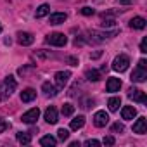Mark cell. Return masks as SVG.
Segmentation results:
<instances>
[{
    "label": "cell",
    "mask_w": 147,
    "mask_h": 147,
    "mask_svg": "<svg viewBox=\"0 0 147 147\" xmlns=\"http://www.w3.org/2000/svg\"><path fill=\"white\" fill-rule=\"evenodd\" d=\"M47 43H50L54 47H64L67 43V38L64 33H50L47 36Z\"/></svg>",
    "instance_id": "3957f363"
},
{
    "label": "cell",
    "mask_w": 147,
    "mask_h": 147,
    "mask_svg": "<svg viewBox=\"0 0 147 147\" xmlns=\"http://www.w3.org/2000/svg\"><path fill=\"white\" fill-rule=\"evenodd\" d=\"M85 145H87V147H99L100 142L95 140V138H88V140H85Z\"/></svg>",
    "instance_id": "484cf974"
},
{
    "label": "cell",
    "mask_w": 147,
    "mask_h": 147,
    "mask_svg": "<svg viewBox=\"0 0 147 147\" xmlns=\"http://www.w3.org/2000/svg\"><path fill=\"white\" fill-rule=\"evenodd\" d=\"M69 78H71L69 71H57L55 73V85H57V88H64L66 83L69 82Z\"/></svg>",
    "instance_id": "8992f818"
},
{
    "label": "cell",
    "mask_w": 147,
    "mask_h": 147,
    "mask_svg": "<svg viewBox=\"0 0 147 147\" xmlns=\"http://www.w3.org/2000/svg\"><path fill=\"white\" fill-rule=\"evenodd\" d=\"M43 119H45L47 123H50V125H55V123H57V119H59V114H57V109H55L54 106H49V107L45 109V114H43Z\"/></svg>",
    "instance_id": "52a82bcc"
},
{
    "label": "cell",
    "mask_w": 147,
    "mask_h": 147,
    "mask_svg": "<svg viewBox=\"0 0 147 147\" xmlns=\"http://www.w3.org/2000/svg\"><path fill=\"white\" fill-rule=\"evenodd\" d=\"M66 19H67V16H66L64 12H54V14H50L49 23H50V24H62Z\"/></svg>",
    "instance_id": "4fadbf2b"
},
{
    "label": "cell",
    "mask_w": 147,
    "mask_h": 147,
    "mask_svg": "<svg viewBox=\"0 0 147 147\" xmlns=\"http://www.w3.org/2000/svg\"><path fill=\"white\" fill-rule=\"evenodd\" d=\"M119 88H121V80L119 78H107V83H106L107 92H118Z\"/></svg>",
    "instance_id": "7c38bea8"
},
{
    "label": "cell",
    "mask_w": 147,
    "mask_h": 147,
    "mask_svg": "<svg viewBox=\"0 0 147 147\" xmlns=\"http://www.w3.org/2000/svg\"><path fill=\"white\" fill-rule=\"evenodd\" d=\"M100 54H102L100 50H99V52H95V54H92V59H97V57H100Z\"/></svg>",
    "instance_id": "e575fe53"
},
{
    "label": "cell",
    "mask_w": 147,
    "mask_h": 147,
    "mask_svg": "<svg viewBox=\"0 0 147 147\" xmlns=\"http://www.w3.org/2000/svg\"><path fill=\"white\" fill-rule=\"evenodd\" d=\"M67 137H69V131H67L66 128H59V130H57V138H59V140L64 142V140H67Z\"/></svg>",
    "instance_id": "d4e9b609"
},
{
    "label": "cell",
    "mask_w": 147,
    "mask_h": 147,
    "mask_svg": "<svg viewBox=\"0 0 147 147\" xmlns=\"http://www.w3.org/2000/svg\"><path fill=\"white\" fill-rule=\"evenodd\" d=\"M107 106H109V111H118L121 106V97H111L107 100Z\"/></svg>",
    "instance_id": "7402d4cb"
},
{
    "label": "cell",
    "mask_w": 147,
    "mask_h": 147,
    "mask_svg": "<svg viewBox=\"0 0 147 147\" xmlns=\"http://www.w3.org/2000/svg\"><path fill=\"white\" fill-rule=\"evenodd\" d=\"M7 128H9V123H7V121H4V119H0V133H4Z\"/></svg>",
    "instance_id": "1f68e13d"
},
{
    "label": "cell",
    "mask_w": 147,
    "mask_h": 147,
    "mask_svg": "<svg viewBox=\"0 0 147 147\" xmlns=\"http://www.w3.org/2000/svg\"><path fill=\"white\" fill-rule=\"evenodd\" d=\"M128 66H130V57L125 55V54H119V55L114 57V61H113V69L118 71V73H125V71L128 69Z\"/></svg>",
    "instance_id": "7a4b0ae2"
},
{
    "label": "cell",
    "mask_w": 147,
    "mask_h": 147,
    "mask_svg": "<svg viewBox=\"0 0 147 147\" xmlns=\"http://www.w3.org/2000/svg\"><path fill=\"white\" fill-rule=\"evenodd\" d=\"M123 130H125V126H123L121 123H114V125L111 126V131H113V133H118V131H123Z\"/></svg>",
    "instance_id": "4316f807"
},
{
    "label": "cell",
    "mask_w": 147,
    "mask_h": 147,
    "mask_svg": "<svg viewBox=\"0 0 147 147\" xmlns=\"http://www.w3.org/2000/svg\"><path fill=\"white\" fill-rule=\"evenodd\" d=\"M55 144H57V138L52 135H45L40 138V145H43V147H54Z\"/></svg>",
    "instance_id": "d6986e66"
},
{
    "label": "cell",
    "mask_w": 147,
    "mask_h": 147,
    "mask_svg": "<svg viewBox=\"0 0 147 147\" xmlns=\"http://www.w3.org/2000/svg\"><path fill=\"white\" fill-rule=\"evenodd\" d=\"M73 113H75V106L73 104H64L62 106V114L64 116H71Z\"/></svg>",
    "instance_id": "cb8c5ba5"
},
{
    "label": "cell",
    "mask_w": 147,
    "mask_h": 147,
    "mask_svg": "<svg viewBox=\"0 0 147 147\" xmlns=\"http://www.w3.org/2000/svg\"><path fill=\"white\" fill-rule=\"evenodd\" d=\"M67 61L71 62V66H78V59H75V57H67Z\"/></svg>",
    "instance_id": "836d02e7"
},
{
    "label": "cell",
    "mask_w": 147,
    "mask_h": 147,
    "mask_svg": "<svg viewBox=\"0 0 147 147\" xmlns=\"http://www.w3.org/2000/svg\"><path fill=\"white\" fill-rule=\"evenodd\" d=\"M114 142H116V140H114L113 135H107V137H104V140H102L104 145H114Z\"/></svg>",
    "instance_id": "83f0119b"
},
{
    "label": "cell",
    "mask_w": 147,
    "mask_h": 147,
    "mask_svg": "<svg viewBox=\"0 0 147 147\" xmlns=\"http://www.w3.org/2000/svg\"><path fill=\"white\" fill-rule=\"evenodd\" d=\"M50 12V7L47 5V4H42L38 9H36V12H35V16H36V19H40V18H43V16H47Z\"/></svg>",
    "instance_id": "603a6c76"
},
{
    "label": "cell",
    "mask_w": 147,
    "mask_h": 147,
    "mask_svg": "<svg viewBox=\"0 0 147 147\" xmlns=\"http://www.w3.org/2000/svg\"><path fill=\"white\" fill-rule=\"evenodd\" d=\"M128 97H130L131 100H135V102H140V104H145V102H147L145 94H144L142 90H138V88H130V90H128Z\"/></svg>",
    "instance_id": "ba28073f"
},
{
    "label": "cell",
    "mask_w": 147,
    "mask_h": 147,
    "mask_svg": "<svg viewBox=\"0 0 147 147\" xmlns=\"http://www.w3.org/2000/svg\"><path fill=\"white\" fill-rule=\"evenodd\" d=\"M16 138H18V142H19V144L28 145V144L31 142V133H30V131H19V133L16 135Z\"/></svg>",
    "instance_id": "ac0fdd59"
},
{
    "label": "cell",
    "mask_w": 147,
    "mask_h": 147,
    "mask_svg": "<svg viewBox=\"0 0 147 147\" xmlns=\"http://www.w3.org/2000/svg\"><path fill=\"white\" fill-rule=\"evenodd\" d=\"M42 90H43V94H45L47 97H55V95H57V88H55L54 85H50L49 82H45V83L42 85Z\"/></svg>",
    "instance_id": "e0dca14e"
},
{
    "label": "cell",
    "mask_w": 147,
    "mask_h": 147,
    "mask_svg": "<svg viewBox=\"0 0 147 147\" xmlns=\"http://www.w3.org/2000/svg\"><path fill=\"white\" fill-rule=\"evenodd\" d=\"M130 28H133V30H144V28H145V19L140 18V16L133 18V19L130 21Z\"/></svg>",
    "instance_id": "2e32d148"
},
{
    "label": "cell",
    "mask_w": 147,
    "mask_h": 147,
    "mask_svg": "<svg viewBox=\"0 0 147 147\" xmlns=\"http://www.w3.org/2000/svg\"><path fill=\"white\" fill-rule=\"evenodd\" d=\"M131 0H119V4H130Z\"/></svg>",
    "instance_id": "8d00e7d4"
},
{
    "label": "cell",
    "mask_w": 147,
    "mask_h": 147,
    "mask_svg": "<svg viewBox=\"0 0 147 147\" xmlns=\"http://www.w3.org/2000/svg\"><path fill=\"white\" fill-rule=\"evenodd\" d=\"M69 145H71V147H78V145H80V142H71Z\"/></svg>",
    "instance_id": "d590c367"
},
{
    "label": "cell",
    "mask_w": 147,
    "mask_h": 147,
    "mask_svg": "<svg viewBox=\"0 0 147 147\" xmlns=\"http://www.w3.org/2000/svg\"><path fill=\"white\" fill-rule=\"evenodd\" d=\"M38 118H40V109H38V107H33V109L26 111V113L21 116V121L26 123V125H33V123H36Z\"/></svg>",
    "instance_id": "277c9868"
},
{
    "label": "cell",
    "mask_w": 147,
    "mask_h": 147,
    "mask_svg": "<svg viewBox=\"0 0 147 147\" xmlns=\"http://www.w3.org/2000/svg\"><path fill=\"white\" fill-rule=\"evenodd\" d=\"M94 12H95V11H94L92 7H83V9H82V14H83V16H92Z\"/></svg>",
    "instance_id": "f546056e"
},
{
    "label": "cell",
    "mask_w": 147,
    "mask_h": 147,
    "mask_svg": "<svg viewBox=\"0 0 147 147\" xmlns=\"http://www.w3.org/2000/svg\"><path fill=\"white\" fill-rule=\"evenodd\" d=\"M140 52L142 54L147 52V38H142V42H140Z\"/></svg>",
    "instance_id": "4dcf8cb0"
},
{
    "label": "cell",
    "mask_w": 147,
    "mask_h": 147,
    "mask_svg": "<svg viewBox=\"0 0 147 147\" xmlns=\"http://www.w3.org/2000/svg\"><path fill=\"white\" fill-rule=\"evenodd\" d=\"M0 33H2V24H0Z\"/></svg>",
    "instance_id": "74e56055"
},
{
    "label": "cell",
    "mask_w": 147,
    "mask_h": 147,
    "mask_svg": "<svg viewBox=\"0 0 147 147\" xmlns=\"http://www.w3.org/2000/svg\"><path fill=\"white\" fill-rule=\"evenodd\" d=\"M33 42H35V36H33L31 33H28V31H19V33H18V43H19V45L28 47V45H31Z\"/></svg>",
    "instance_id": "30bf717a"
},
{
    "label": "cell",
    "mask_w": 147,
    "mask_h": 147,
    "mask_svg": "<svg viewBox=\"0 0 147 147\" xmlns=\"http://www.w3.org/2000/svg\"><path fill=\"white\" fill-rule=\"evenodd\" d=\"M18 88V83L14 80V76H7L4 82H0V100H5L7 97H11Z\"/></svg>",
    "instance_id": "6da1fadb"
},
{
    "label": "cell",
    "mask_w": 147,
    "mask_h": 147,
    "mask_svg": "<svg viewBox=\"0 0 147 147\" xmlns=\"http://www.w3.org/2000/svg\"><path fill=\"white\" fill-rule=\"evenodd\" d=\"M135 116H137V109L133 106H125L121 109V118L123 119H133Z\"/></svg>",
    "instance_id": "5bb4252c"
},
{
    "label": "cell",
    "mask_w": 147,
    "mask_h": 147,
    "mask_svg": "<svg viewBox=\"0 0 147 147\" xmlns=\"http://www.w3.org/2000/svg\"><path fill=\"white\" fill-rule=\"evenodd\" d=\"M138 67L147 69V61H145V59H140V61H138Z\"/></svg>",
    "instance_id": "d6a6232c"
},
{
    "label": "cell",
    "mask_w": 147,
    "mask_h": 147,
    "mask_svg": "<svg viewBox=\"0 0 147 147\" xmlns=\"http://www.w3.org/2000/svg\"><path fill=\"white\" fill-rule=\"evenodd\" d=\"M85 76H87L88 82H99V80H100V71H97V69H88V71L85 73Z\"/></svg>",
    "instance_id": "44dd1931"
},
{
    "label": "cell",
    "mask_w": 147,
    "mask_h": 147,
    "mask_svg": "<svg viewBox=\"0 0 147 147\" xmlns=\"http://www.w3.org/2000/svg\"><path fill=\"white\" fill-rule=\"evenodd\" d=\"M147 131V119L142 116L138 118L135 123H133V133H138V135H144Z\"/></svg>",
    "instance_id": "8fae6325"
},
{
    "label": "cell",
    "mask_w": 147,
    "mask_h": 147,
    "mask_svg": "<svg viewBox=\"0 0 147 147\" xmlns=\"http://www.w3.org/2000/svg\"><path fill=\"white\" fill-rule=\"evenodd\" d=\"M35 99H36V90L26 88V90L21 92V100H23V102H31V100H35Z\"/></svg>",
    "instance_id": "9a60e30c"
},
{
    "label": "cell",
    "mask_w": 147,
    "mask_h": 147,
    "mask_svg": "<svg viewBox=\"0 0 147 147\" xmlns=\"http://www.w3.org/2000/svg\"><path fill=\"white\" fill-rule=\"evenodd\" d=\"M100 26H104V28H111V26H114V19H104V21L100 23Z\"/></svg>",
    "instance_id": "f1b7e54d"
},
{
    "label": "cell",
    "mask_w": 147,
    "mask_h": 147,
    "mask_svg": "<svg viewBox=\"0 0 147 147\" xmlns=\"http://www.w3.org/2000/svg\"><path fill=\"white\" fill-rule=\"evenodd\" d=\"M107 123H109V114H107L106 111H97V113L94 114V125H95L97 128H104Z\"/></svg>",
    "instance_id": "5b68a950"
},
{
    "label": "cell",
    "mask_w": 147,
    "mask_h": 147,
    "mask_svg": "<svg viewBox=\"0 0 147 147\" xmlns=\"http://www.w3.org/2000/svg\"><path fill=\"white\" fill-rule=\"evenodd\" d=\"M83 125H85V116H76L75 119H71L69 128H71V130H80Z\"/></svg>",
    "instance_id": "ffe728a7"
},
{
    "label": "cell",
    "mask_w": 147,
    "mask_h": 147,
    "mask_svg": "<svg viewBox=\"0 0 147 147\" xmlns=\"http://www.w3.org/2000/svg\"><path fill=\"white\" fill-rule=\"evenodd\" d=\"M145 78H147V69H142V67H135L133 69V73H131V82H135V83H142V82H145Z\"/></svg>",
    "instance_id": "9c48e42d"
}]
</instances>
